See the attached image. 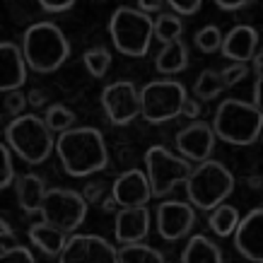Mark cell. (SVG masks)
Listing matches in <instances>:
<instances>
[{
    "label": "cell",
    "instance_id": "obj_1",
    "mask_svg": "<svg viewBox=\"0 0 263 263\" xmlns=\"http://www.w3.org/2000/svg\"><path fill=\"white\" fill-rule=\"evenodd\" d=\"M56 155L61 167L72 179L97 174L106 169L109 152L102 133L92 126H75L56 138Z\"/></svg>",
    "mask_w": 263,
    "mask_h": 263
},
{
    "label": "cell",
    "instance_id": "obj_2",
    "mask_svg": "<svg viewBox=\"0 0 263 263\" xmlns=\"http://www.w3.org/2000/svg\"><path fill=\"white\" fill-rule=\"evenodd\" d=\"M22 53L27 58L29 70L48 75L56 72L70 56V44L53 22H34L22 34Z\"/></svg>",
    "mask_w": 263,
    "mask_h": 263
},
{
    "label": "cell",
    "instance_id": "obj_3",
    "mask_svg": "<svg viewBox=\"0 0 263 263\" xmlns=\"http://www.w3.org/2000/svg\"><path fill=\"white\" fill-rule=\"evenodd\" d=\"M213 133L217 140L237 147L254 145L261 136L263 114L251 102L244 99H224L213 116Z\"/></svg>",
    "mask_w": 263,
    "mask_h": 263
},
{
    "label": "cell",
    "instance_id": "obj_4",
    "mask_svg": "<svg viewBox=\"0 0 263 263\" xmlns=\"http://www.w3.org/2000/svg\"><path fill=\"white\" fill-rule=\"evenodd\" d=\"M5 143L27 164H44L56 150V138L44 116L22 114L5 126Z\"/></svg>",
    "mask_w": 263,
    "mask_h": 263
},
{
    "label": "cell",
    "instance_id": "obj_5",
    "mask_svg": "<svg viewBox=\"0 0 263 263\" xmlns=\"http://www.w3.org/2000/svg\"><path fill=\"white\" fill-rule=\"evenodd\" d=\"M186 198L196 210H213L234 193V174L217 160H205L193 167L183 181Z\"/></svg>",
    "mask_w": 263,
    "mask_h": 263
},
{
    "label": "cell",
    "instance_id": "obj_6",
    "mask_svg": "<svg viewBox=\"0 0 263 263\" xmlns=\"http://www.w3.org/2000/svg\"><path fill=\"white\" fill-rule=\"evenodd\" d=\"M109 36L121 56L145 58L152 44V17L143 15L133 5H121L111 12Z\"/></svg>",
    "mask_w": 263,
    "mask_h": 263
},
{
    "label": "cell",
    "instance_id": "obj_7",
    "mask_svg": "<svg viewBox=\"0 0 263 263\" xmlns=\"http://www.w3.org/2000/svg\"><path fill=\"white\" fill-rule=\"evenodd\" d=\"M186 87L172 78L152 80L140 87V116L147 123H167L181 116V106L186 102Z\"/></svg>",
    "mask_w": 263,
    "mask_h": 263
},
{
    "label": "cell",
    "instance_id": "obj_8",
    "mask_svg": "<svg viewBox=\"0 0 263 263\" xmlns=\"http://www.w3.org/2000/svg\"><path fill=\"white\" fill-rule=\"evenodd\" d=\"M191 169V162L183 160L181 155H174L164 145H152L145 152V176L150 181L152 198L169 196L179 183L186 181Z\"/></svg>",
    "mask_w": 263,
    "mask_h": 263
},
{
    "label": "cell",
    "instance_id": "obj_9",
    "mask_svg": "<svg viewBox=\"0 0 263 263\" xmlns=\"http://www.w3.org/2000/svg\"><path fill=\"white\" fill-rule=\"evenodd\" d=\"M87 205L89 203L80 191L48 189L41 205V220L63 230L65 234H75V230H80L82 222L87 220Z\"/></svg>",
    "mask_w": 263,
    "mask_h": 263
},
{
    "label": "cell",
    "instance_id": "obj_10",
    "mask_svg": "<svg viewBox=\"0 0 263 263\" xmlns=\"http://www.w3.org/2000/svg\"><path fill=\"white\" fill-rule=\"evenodd\" d=\"M102 109L114 126H128L140 116V89L130 80H116L102 89Z\"/></svg>",
    "mask_w": 263,
    "mask_h": 263
},
{
    "label": "cell",
    "instance_id": "obj_11",
    "mask_svg": "<svg viewBox=\"0 0 263 263\" xmlns=\"http://www.w3.org/2000/svg\"><path fill=\"white\" fill-rule=\"evenodd\" d=\"M155 227L164 241L186 239L196 227V208L189 200H162L155 208Z\"/></svg>",
    "mask_w": 263,
    "mask_h": 263
},
{
    "label": "cell",
    "instance_id": "obj_12",
    "mask_svg": "<svg viewBox=\"0 0 263 263\" xmlns=\"http://www.w3.org/2000/svg\"><path fill=\"white\" fill-rule=\"evenodd\" d=\"M119 247L106 241L99 234H70L65 241V249L61 251V263H111L116 261Z\"/></svg>",
    "mask_w": 263,
    "mask_h": 263
},
{
    "label": "cell",
    "instance_id": "obj_13",
    "mask_svg": "<svg viewBox=\"0 0 263 263\" xmlns=\"http://www.w3.org/2000/svg\"><path fill=\"white\" fill-rule=\"evenodd\" d=\"M217 138L213 133V126L205 121H191L189 126H183L174 138V147L183 160L189 162H200L210 160V155L215 152Z\"/></svg>",
    "mask_w": 263,
    "mask_h": 263
},
{
    "label": "cell",
    "instance_id": "obj_14",
    "mask_svg": "<svg viewBox=\"0 0 263 263\" xmlns=\"http://www.w3.org/2000/svg\"><path fill=\"white\" fill-rule=\"evenodd\" d=\"M234 239V249L241 258H247L251 263L263 261V210L254 208L249 210L244 217H239V222L232 232Z\"/></svg>",
    "mask_w": 263,
    "mask_h": 263
},
{
    "label": "cell",
    "instance_id": "obj_15",
    "mask_svg": "<svg viewBox=\"0 0 263 263\" xmlns=\"http://www.w3.org/2000/svg\"><path fill=\"white\" fill-rule=\"evenodd\" d=\"M258 48H261L258 29L251 27V24H237V27H232L227 34H222V46H220V53H222L230 63L249 65Z\"/></svg>",
    "mask_w": 263,
    "mask_h": 263
},
{
    "label": "cell",
    "instance_id": "obj_16",
    "mask_svg": "<svg viewBox=\"0 0 263 263\" xmlns=\"http://www.w3.org/2000/svg\"><path fill=\"white\" fill-rule=\"evenodd\" d=\"M111 196L119 203V208H136V205H147L152 198L150 181L145 172L140 169H128L123 174L116 176V181L111 186Z\"/></svg>",
    "mask_w": 263,
    "mask_h": 263
},
{
    "label": "cell",
    "instance_id": "obj_17",
    "mask_svg": "<svg viewBox=\"0 0 263 263\" xmlns=\"http://www.w3.org/2000/svg\"><path fill=\"white\" fill-rule=\"evenodd\" d=\"M27 58L22 53V46H17L15 41H3L0 44V89L3 95L22 89V85L27 82Z\"/></svg>",
    "mask_w": 263,
    "mask_h": 263
},
{
    "label": "cell",
    "instance_id": "obj_18",
    "mask_svg": "<svg viewBox=\"0 0 263 263\" xmlns=\"http://www.w3.org/2000/svg\"><path fill=\"white\" fill-rule=\"evenodd\" d=\"M116 241L119 244H128V241H143L150 232L152 224V210L147 205H136V208H119L116 215Z\"/></svg>",
    "mask_w": 263,
    "mask_h": 263
},
{
    "label": "cell",
    "instance_id": "obj_19",
    "mask_svg": "<svg viewBox=\"0 0 263 263\" xmlns=\"http://www.w3.org/2000/svg\"><path fill=\"white\" fill-rule=\"evenodd\" d=\"M46 183L39 174H22L15 179L17 205L24 210V215H41V205L46 198Z\"/></svg>",
    "mask_w": 263,
    "mask_h": 263
},
{
    "label": "cell",
    "instance_id": "obj_20",
    "mask_svg": "<svg viewBox=\"0 0 263 263\" xmlns=\"http://www.w3.org/2000/svg\"><path fill=\"white\" fill-rule=\"evenodd\" d=\"M27 237L32 241V247H36L41 254H46L48 258H56L61 256V251L65 249V241L70 234H65L63 230H58L53 227L51 222L46 220H39V222H34L29 230H27Z\"/></svg>",
    "mask_w": 263,
    "mask_h": 263
},
{
    "label": "cell",
    "instance_id": "obj_21",
    "mask_svg": "<svg viewBox=\"0 0 263 263\" xmlns=\"http://www.w3.org/2000/svg\"><path fill=\"white\" fill-rule=\"evenodd\" d=\"M186 68H189V46L183 39L164 44L155 56V70L160 75H179Z\"/></svg>",
    "mask_w": 263,
    "mask_h": 263
},
{
    "label": "cell",
    "instance_id": "obj_22",
    "mask_svg": "<svg viewBox=\"0 0 263 263\" xmlns=\"http://www.w3.org/2000/svg\"><path fill=\"white\" fill-rule=\"evenodd\" d=\"M183 263H222L224 254L215 241H210L205 234H189V241L181 251Z\"/></svg>",
    "mask_w": 263,
    "mask_h": 263
},
{
    "label": "cell",
    "instance_id": "obj_23",
    "mask_svg": "<svg viewBox=\"0 0 263 263\" xmlns=\"http://www.w3.org/2000/svg\"><path fill=\"white\" fill-rule=\"evenodd\" d=\"M119 263H164V254L160 249L143 244V241H128V244H119V254H116Z\"/></svg>",
    "mask_w": 263,
    "mask_h": 263
},
{
    "label": "cell",
    "instance_id": "obj_24",
    "mask_svg": "<svg viewBox=\"0 0 263 263\" xmlns=\"http://www.w3.org/2000/svg\"><path fill=\"white\" fill-rule=\"evenodd\" d=\"M239 210L234 205H230L227 200L224 203H220V205H215L213 210H208V224H210V230H213V234H217V237H232V232H234V227H237V222H239Z\"/></svg>",
    "mask_w": 263,
    "mask_h": 263
},
{
    "label": "cell",
    "instance_id": "obj_25",
    "mask_svg": "<svg viewBox=\"0 0 263 263\" xmlns=\"http://www.w3.org/2000/svg\"><path fill=\"white\" fill-rule=\"evenodd\" d=\"M183 34V22L181 17H176L174 12H160L157 17H152V36L160 41L162 46L164 44H172V41H179Z\"/></svg>",
    "mask_w": 263,
    "mask_h": 263
},
{
    "label": "cell",
    "instance_id": "obj_26",
    "mask_svg": "<svg viewBox=\"0 0 263 263\" xmlns=\"http://www.w3.org/2000/svg\"><path fill=\"white\" fill-rule=\"evenodd\" d=\"M44 121H46V126L51 128V133H65V130H70L75 128L78 123V116L72 111L70 106H65V104H48L46 109H44Z\"/></svg>",
    "mask_w": 263,
    "mask_h": 263
},
{
    "label": "cell",
    "instance_id": "obj_27",
    "mask_svg": "<svg viewBox=\"0 0 263 263\" xmlns=\"http://www.w3.org/2000/svg\"><path fill=\"white\" fill-rule=\"evenodd\" d=\"M224 92V85L220 80V72L217 70H203L193 82V97L198 102H213Z\"/></svg>",
    "mask_w": 263,
    "mask_h": 263
},
{
    "label": "cell",
    "instance_id": "obj_28",
    "mask_svg": "<svg viewBox=\"0 0 263 263\" xmlns=\"http://www.w3.org/2000/svg\"><path fill=\"white\" fill-rule=\"evenodd\" d=\"M111 61L114 56L106 46H92L82 53V63H85V68H87L92 78H104L111 68Z\"/></svg>",
    "mask_w": 263,
    "mask_h": 263
},
{
    "label": "cell",
    "instance_id": "obj_29",
    "mask_svg": "<svg viewBox=\"0 0 263 263\" xmlns=\"http://www.w3.org/2000/svg\"><path fill=\"white\" fill-rule=\"evenodd\" d=\"M193 44H196V48H198L200 53L213 56V53H217V51H220V46H222V32L217 29L215 24H205L203 29H198V32H196Z\"/></svg>",
    "mask_w": 263,
    "mask_h": 263
},
{
    "label": "cell",
    "instance_id": "obj_30",
    "mask_svg": "<svg viewBox=\"0 0 263 263\" xmlns=\"http://www.w3.org/2000/svg\"><path fill=\"white\" fill-rule=\"evenodd\" d=\"M12 155H15V152L10 150L8 143L0 145V162H3V167H0V186H3V189H8L10 183H15V179H17L15 164H12Z\"/></svg>",
    "mask_w": 263,
    "mask_h": 263
},
{
    "label": "cell",
    "instance_id": "obj_31",
    "mask_svg": "<svg viewBox=\"0 0 263 263\" xmlns=\"http://www.w3.org/2000/svg\"><path fill=\"white\" fill-rule=\"evenodd\" d=\"M217 72H220V80H222L224 89H232V87H237L241 80H247L249 78V65L230 63L227 68H222V70H217Z\"/></svg>",
    "mask_w": 263,
    "mask_h": 263
},
{
    "label": "cell",
    "instance_id": "obj_32",
    "mask_svg": "<svg viewBox=\"0 0 263 263\" xmlns=\"http://www.w3.org/2000/svg\"><path fill=\"white\" fill-rule=\"evenodd\" d=\"M27 104H29V99H27V95H24L22 89H15V92H8L5 95V99H3V109H5V114H10V116H22L24 109H27Z\"/></svg>",
    "mask_w": 263,
    "mask_h": 263
},
{
    "label": "cell",
    "instance_id": "obj_33",
    "mask_svg": "<svg viewBox=\"0 0 263 263\" xmlns=\"http://www.w3.org/2000/svg\"><path fill=\"white\" fill-rule=\"evenodd\" d=\"M0 258L5 263H34L36 261V256L32 254V249L22 247V244H17V247L8 249V251H0Z\"/></svg>",
    "mask_w": 263,
    "mask_h": 263
},
{
    "label": "cell",
    "instance_id": "obj_34",
    "mask_svg": "<svg viewBox=\"0 0 263 263\" xmlns=\"http://www.w3.org/2000/svg\"><path fill=\"white\" fill-rule=\"evenodd\" d=\"M82 196H85V200H87L89 205H99L104 200V196H109V191H106V183L102 181H89L85 189H82Z\"/></svg>",
    "mask_w": 263,
    "mask_h": 263
},
{
    "label": "cell",
    "instance_id": "obj_35",
    "mask_svg": "<svg viewBox=\"0 0 263 263\" xmlns=\"http://www.w3.org/2000/svg\"><path fill=\"white\" fill-rule=\"evenodd\" d=\"M200 8H203V3H200V0H193V3L169 0V3H167V10H169V12H174L176 17H191V15H196Z\"/></svg>",
    "mask_w": 263,
    "mask_h": 263
},
{
    "label": "cell",
    "instance_id": "obj_36",
    "mask_svg": "<svg viewBox=\"0 0 263 263\" xmlns=\"http://www.w3.org/2000/svg\"><path fill=\"white\" fill-rule=\"evenodd\" d=\"M20 241H17V234L15 230L10 227V222L3 217V222H0V251H8V249L17 247Z\"/></svg>",
    "mask_w": 263,
    "mask_h": 263
},
{
    "label": "cell",
    "instance_id": "obj_37",
    "mask_svg": "<svg viewBox=\"0 0 263 263\" xmlns=\"http://www.w3.org/2000/svg\"><path fill=\"white\" fill-rule=\"evenodd\" d=\"M136 10H140L143 15L147 17H157L160 12H164V8H167V3H162V0H140L138 5H133Z\"/></svg>",
    "mask_w": 263,
    "mask_h": 263
},
{
    "label": "cell",
    "instance_id": "obj_38",
    "mask_svg": "<svg viewBox=\"0 0 263 263\" xmlns=\"http://www.w3.org/2000/svg\"><path fill=\"white\" fill-rule=\"evenodd\" d=\"M39 8L44 10V12H48V15H63V12L75 8V3H72V0H68V3H46V0H41Z\"/></svg>",
    "mask_w": 263,
    "mask_h": 263
},
{
    "label": "cell",
    "instance_id": "obj_39",
    "mask_svg": "<svg viewBox=\"0 0 263 263\" xmlns=\"http://www.w3.org/2000/svg\"><path fill=\"white\" fill-rule=\"evenodd\" d=\"M181 116H186L189 121H198L200 116V102L196 97H186V102L181 106Z\"/></svg>",
    "mask_w": 263,
    "mask_h": 263
},
{
    "label": "cell",
    "instance_id": "obj_40",
    "mask_svg": "<svg viewBox=\"0 0 263 263\" xmlns=\"http://www.w3.org/2000/svg\"><path fill=\"white\" fill-rule=\"evenodd\" d=\"M27 99H29V106H32V109H41V106H46V95H44L41 89H32V92H27Z\"/></svg>",
    "mask_w": 263,
    "mask_h": 263
},
{
    "label": "cell",
    "instance_id": "obj_41",
    "mask_svg": "<svg viewBox=\"0 0 263 263\" xmlns=\"http://www.w3.org/2000/svg\"><path fill=\"white\" fill-rule=\"evenodd\" d=\"M249 5H251V3H247V0H234V3H224V0H220V3H217V8L224 10V12H239V10L249 8Z\"/></svg>",
    "mask_w": 263,
    "mask_h": 263
},
{
    "label": "cell",
    "instance_id": "obj_42",
    "mask_svg": "<svg viewBox=\"0 0 263 263\" xmlns=\"http://www.w3.org/2000/svg\"><path fill=\"white\" fill-rule=\"evenodd\" d=\"M99 205H102V210L106 213V215H116V210H119V203L114 200L111 191H109V196H104V200L99 203Z\"/></svg>",
    "mask_w": 263,
    "mask_h": 263
},
{
    "label": "cell",
    "instance_id": "obj_43",
    "mask_svg": "<svg viewBox=\"0 0 263 263\" xmlns=\"http://www.w3.org/2000/svg\"><path fill=\"white\" fill-rule=\"evenodd\" d=\"M251 104L256 109H261V78L254 80V89H251Z\"/></svg>",
    "mask_w": 263,
    "mask_h": 263
},
{
    "label": "cell",
    "instance_id": "obj_44",
    "mask_svg": "<svg viewBox=\"0 0 263 263\" xmlns=\"http://www.w3.org/2000/svg\"><path fill=\"white\" fill-rule=\"evenodd\" d=\"M251 65H254V78H261V68H263V51L258 48L251 58Z\"/></svg>",
    "mask_w": 263,
    "mask_h": 263
}]
</instances>
